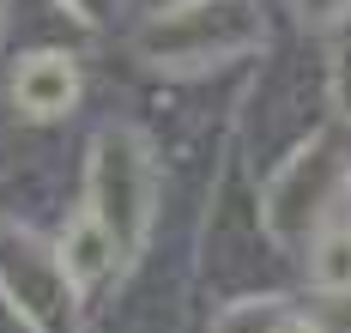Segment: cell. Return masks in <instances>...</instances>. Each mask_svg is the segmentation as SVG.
<instances>
[{"label": "cell", "mask_w": 351, "mask_h": 333, "mask_svg": "<svg viewBox=\"0 0 351 333\" xmlns=\"http://www.w3.org/2000/svg\"><path fill=\"white\" fill-rule=\"evenodd\" d=\"M12 97H19V110L31 115V121H55V115L73 110V97H79V67H73L67 55H31L19 73H12Z\"/></svg>", "instance_id": "obj_1"}, {"label": "cell", "mask_w": 351, "mask_h": 333, "mask_svg": "<svg viewBox=\"0 0 351 333\" xmlns=\"http://www.w3.org/2000/svg\"><path fill=\"white\" fill-rule=\"evenodd\" d=\"M109 255H115V236H109V224L97 219V212H85V219L67 224V236H61V273H67L73 285L104 279Z\"/></svg>", "instance_id": "obj_2"}, {"label": "cell", "mask_w": 351, "mask_h": 333, "mask_svg": "<svg viewBox=\"0 0 351 333\" xmlns=\"http://www.w3.org/2000/svg\"><path fill=\"white\" fill-rule=\"evenodd\" d=\"M309 279L321 297H351V212L321 224L315 249H309Z\"/></svg>", "instance_id": "obj_3"}, {"label": "cell", "mask_w": 351, "mask_h": 333, "mask_svg": "<svg viewBox=\"0 0 351 333\" xmlns=\"http://www.w3.org/2000/svg\"><path fill=\"white\" fill-rule=\"evenodd\" d=\"M297 6H303V18H315V25H327V18H339V12H346L351 0H297Z\"/></svg>", "instance_id": "obj_4"}, {"label": "cell", "mask_w": 351, "mask_h": 333, "mask_svg": "<svg viewBox=\"0 0 351 333\" xmlns=\"http://www.w3.org/2000/svg\"><path fill=\"white\" fill-rule=\"evenodd\" d=\"M279 333H321V321H309V315H279Z\"/></svg>", "instance_id": "obj_5"}]
</instances>
